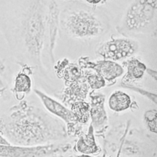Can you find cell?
Wrapping results in <instances>:
<instances>
[{
	"label": "cell",
	"instance_id": "6da1fadb",
	"mask_svg": "<svg viewBox=\"0 0 157 157\" xmlns=\"http://www.w3.org/2000/svg\"><path fill=\"white\" fill-rule=\"evenodd\" d=\"M48 12L49 1H0V30L13 60L44 76Z\"/></svg>",
	"mask_w": 157,
	"mask_h": 157
},
{
	"label": "cell",
	"instance_id": "7a4b0ae2",
	"mask_svg": "<svg viewBox=\"0 0 157 157\" xmlns=\"http://www.w3.org/2000/svg\"><path fill=\"white\" fill-rule=\"evenodd\" d=\"M0 134L9 144L23 147L54 144L68 137L61 120L24 99L0 117Z\"/></svg>",
	"mask_w": 157,
	"mask_h": 157
},
{
	"label": "cell",
	"instance_id": "3957f363",
	"mask_svg": "<svg viewBox=\"0 0 157 157\" xmlns=\"http://www.w3.org/2000/svg\"><path fill=\"white\" fill-rule=\"evenodd\" d=\"M91 1H64L59 13V32L71 39L91 42L105 36L110 28L107 12Z\"/></svg>",
	"mask_w": 157,
	"mask_h": 157
},
{
	"label": "cell",
	"instance_id": "277c9868",
	"mask_svg": "<svg viewBox=\"0 0 157 157\" xmlns=\"http://www.w3.org/2000/svg\"><path fill=\"white\" fill-rule=\"evenodd\" d=\"M117 33L123 37L156 38L157 0H135L126 7L116 25Z\"/></svg>",
	"mask_w": 157,
	"mask_h": 157
},
{
	"label": "cell",
	"instance_id": "5b68a950",
	"mask_svg": "<svg viewBox=\"0 0 157 157\" xmlns=\"http://www.w3.org/2000/svg\"><path fill=\"white\" fill-rule=\"evenodd\" d=\"M139 49L140 44L135 39L112 36L98 45L96 54L102 59L117 62L132 57Z\"/></svg>",
	"mask_w": 157,
	"mask_h": 157
},
{
	"label": "cell",
	"instance_id": "8992f818",
	"mask_svg": "<svg viewBox=\"0 0 157 157\" xmlns=\"http://www.w3.org/2000/svg\"><path fill=\"white\" fill-rule=\"evenodd\" d=\"M33 91L40 99L45 110L65 124L67 136L78 137L84 132L82 125L76 121L70 109L37 88H34Z\"/></svg>",
	"mask_w": 157,
	"mask_h": 157
},
{
	"label": "cell",
	"instance_id": "52a82bcc",
	"mask_svg": "<svg viewBox=\"0 0 157 157\" xmlns=\"http://www.w3.org/2000/svg\"><path fill=\"white\" fill-rule=\"evenodd\" d=\"M71 148L69 143H54L33 147L0 144V157H49L59 153H66Z\"/></svg>",
	"mask_w": 157,
	"mask_h": 157
},
{
	"label": "cell",
	"instance_id": "ba28073f",
	"mask_svg": "<svg viewBox=\"0 0 157 157\" xmlns=\"http://www.w3.org/2000/svg\"><path fill=\"white\" fill-rule=\"evenodd\" d=\"M90 98V119L94 134L103 136L109 126L108 115L105 108V95L101 92L92 91Z\"/></svg>",
	"mask_w": 157,
	"mask_h": 157
},
{
	"label": "cell",
	"instance_id": "9c48e42d",
	"mask_svg": "<svg viewBox=\"0 0 157 157\" xmlns=\"http://www.w3.org/2000/svg\"><path fill=\"white\" fill-rule=\"evenodd\" d=\"M78 65L83 69H91L108 82H114L124 74V67L117 62L107 59L91 61L82 56L78 60Z\"/></svg>",
	"mask_w": 157,
	"mask_h": 157
},
{
	"label": "cell",
	"instance_id": "30bf717a",
	"mask_svg": "<svg viewBox=\"0 0 157 157\" xmlns=\"http://www.w3.org/2000/svg\"><path fill=\"white\" fill-rule=\"evenodd\" d=\"M60 6L58 1L49 0V12L47 28V54L51 65L55 64L54 48L59 33V13Z\"/></svg>",
	"mask_w": 157,
	"mask_h": 157
},
{
	"label": "cell",
	"instance_id": "8fae6325",
	"mask_svg": "<svg viewBox=\"0 0 157 157\" xmlns=\"http://www.w3.org/2000/svg\"><path fill=\"white\" fill-rule=\"evenodd\" d=\"M66 86L58 97L66 107L74 102L85 101L88 96L90 88L83 76L80 80Z\"/></svg>",
	"mask_w": 157,
	"mask_h": 157
},
{
	"label": "cell",
	"instance_id": "7c38bea8",
	"mask_svg": "<svg viewBox=\"0 0 157 157\" xmlns=\"http://www.w3.org/2000/svg\"><path fill=\"white\" fill-rule=\"evenodd\" d=\"M53 68L58 77L63 79L66 85L75 82L83 76V70L78 64L69 63L67 58H63L54 64Z\"/></svg>",
	"mask_w": 157,
	"mask_h": 157
},
{
	"label": "cell",
	"instance_id": "4fadbf2b",
	"mask_svg": "<svg viewBox=\"0 0 157 157\" xmlns=\"http://www.w3.org/2000/svg\"><path fill=\"white\" fill-rule=\"evenodd\" d=\"M123 66L125 69L121 85H130L141 80L147 69L145 64L134 56L124 61Z\"/></svg>",
	"mask_w": 157,
	"mask_h": 157
},
{
	"label": "cell",
	"instance_id": "5bb4252c",
	"mask_svg": "<svg viewBox=\"0 0 157 157\" xmlns=\"http://www.w3.org/2000/svg\"><path fill=\"white\" fill-rule=\"evenodd\" d=\"M77 151L83 155H97L101 151L96 142L93 128L90 124L86 132H83L78 137L75 145Z\"/></svg>",
	"mask_w": 157,
	"mask_h": 157
},
{
	"label": "cell",
	"instance_id": "9a60e30c",
	"mask_svg": "<svg viewBox=\"0 0 157 157\" xmlns=\"http://www.w3.org/2000/svg\"><path fill=\"white\" fill-rule=\"evenodd\" d=\"M30 76V75L20 71L15 75L12 81V87L10 88V90L19 101L23 100L31 91L32 80Z\"/></svg>",
	"mask_w": 157,
	"mask_h": 157
},
{
	"label": "cell",
	"instance_id": "2e32d148",
	"mask_svg": "<svg viewBox=\"0 0 157 157\" xmlns=\"http://www.w3.org/2000/svg\"><path fill=\"white\" fill-rule=\"evenodd\" d=\"M107 104L109 109L114 112H121L133 107L131 96L126 93L118 90L112 92L109 97Z\"/></svg>",
	"mask_w": 157,
	"mask_h": 157
},
{
	"label": "cell",
	"instance_id": "e0dca14e",
	"mask_svg": "<svg viewBox=\"0 0 157 157\" xmlns=\"http://www.w3.org/2000/svg\"><path fill=\"white\" fill-rule=\"evenodd\" d=\"M76 121L80 124H85L90 120V104L85 101H78L70 106Z\"/></svg>",
	"mask_w": 157,
	"mask_h": 157
},
{
	"label": "cell",
	"instance_id": "ac0fdd59",
	"mask_svg": "<svg viewBox=\"0 0 157 157\" xmlns=\"http://www.w3.org/2000/svg\"><path fill=\"white\" fill-rule=\"evenodd\" d=\"M12 81L13 72L6 64V59L0 56V91H7Z\"/></svg>",
	"mask_w": 157,
	"mask_h": 157
},
{
	"label": "cell",
	"instance_id": "d6986e66",
	"mask_svg": "<svg viewBox=\"0 0 157 157\" xmlns=\"http://www.w3.org/2000/svg\"><path fill=\"white\" fill-rule=\"evenodd\" d=\"M83 77L89 88L93 91L100 90L106 85V82L104 78L94 72L83 71Z\"/></svg>",
	"mask_w": 157,
	"mask_h": 157
},
{
	"label": "cell",
	"instance_id": "ffe728a7",
	"mask_svg": "<svg viewBox=\"0 0 157 157\" xmlns=\"http://www.w3.org/2000/svg\"><path fill=\"white\" fill-rule=\"evenodd\" d=\"M143 121L145 127L150 132L156 134L157 111L155 108L149 109L144 112Z\"/></svg>",
	"mask_w": 157,
	"mask_h": 157
},
{
	"label": "cell",
	"instance_id": "44dd1931",
	"mask_svg": "<svg viewBox=\"0 0 157 157\" xmlns=\"http://www.w3.org/2000/svg\"><path fill=\"white\" fill-rule=\"evenodd\" d=\"M122 87L125 88H128L129 90H131L132 91L138 92L139 93L141 94L142 95L146 96L148 99H149L151 102H153L155 104H156V94H153L151 92H148V91L143 89V88H140L138 86L132 85H121Z\"/></svg>",
	"mask_w": 157,
	"mask_h": 157
},
{
	"label": "cell",
	"instance_id": "7402d4cb",
	"mask_svg": "<svg viewBox=\"0 0 157 157\" xmlns=\"http://www.w3.org/2000/svg\"><path fill=\"white\" fill-rule=\"evenodd\" d=\"M69 157H93V156H91V155L80 154V155H71Z\"/></svg>",
	"mask_w": 157,
	"mask_h": 157
},
{
	"label": "cell",
	"instance_id": "603a6c76",
	"mask_svg": "<svg viewBox=\"0 0 157 157\" xmlns=\"http://www.w3.org/2000/svg\"><path fill=\"white\" fill-rule=\"evenodd\" d=\"M7 91H4V90H2V91H0V98L4 94V93H7Z\"/></svg>",
	"mask_w": 157,
	"mask_h": 157
},
{
	"label": "cell",
	"instance_id": "cb8c5ba5",
	"mask_svg": "<svg viewBox=\"0 0 157 157\" xmlns=\"http://www.w3.org/2000/svg\"><path fill=\"white\" fill-rule=\"evenodd\" d=\"M51 157H65L64 156H63L62 155H59V154H56V155H54L51 156Z\"/></svg>",
	"mask_w": 157,
	"mask_h": 157
},
{
	"label": "cell",
	"instance_id": "d4e9b609",
	"mask_svg": "<svg viewBox=\"0 0 157 157\" xmlns=\"http://www.w3.org/2000/svg\"><path fill=\"white\" fill-rule=\"evenodd\" d=\"M101 157H108V156H107L105 155V153H104L103 155H102Z\"/></svg>",
	"mask_w": 157,
	"mask_h": 157
}]
</instances>
